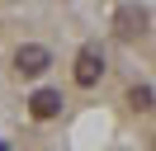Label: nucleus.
I'll return each mask as SVG.
<instances>
[{"label":"nucleus","instance_id":"f257e3e1","mask_svg":"<svg viewBox=\"0 0 156 151\" xmlns=\"http://www.w3.org/2000/svg\"><path fill=\"white\" fill-rule=\"evenodd\" d=\"M48 66H52V52L43 43H24L19 52H14V71L19 76H43Z\"/></svg>","mask_w":156,"mask_h":151},{"label":"nucleus","instance_id":"f03ea898","mask_svg":"<svg viewBox=\"0 0 156 151\" xmlns=\"http://www.w3.org/2000/svg\"><path fill=\"white\" fill-rule=\"evenodd\" d=\"M99 76H104V52H99V47H80L76 52V85H95Z\"/></svg>","mask_w":156,"mask_h":151},{"label":"nucleus","instance_id":"7ed1b4c3","mask_svg":"<svg viewBox=\"0 0 156 151\" xmlns=\"http://www.w3.org/2000/svg\"><path fill=\"white\" fill-rule=\"evenodd\" d=\"M147 24H151V19H147V9H142V5H123V9L114 14L118 38H142V33H147Z\"/></svg>","mask_w":156,"mask_h":151},{"label":"nucleus","instance_id":"20e7f679","mask_svg":"<svg viewBox=\"0 0 156 151\" xmlns=\"http://www.w3.org/2000/svg\"><path fill=\"white\" fill-rule=\"evenodd\" d=\"M29 113H33V118H57V113H62V94L57 90H38L29 99Z\"/></svg>","mask_w":156,"mask_h":151},{"label":"nucleus","instance_id":"39448f33","mask_svg":"<svg viewBox=\"0 0 156 151\" xmlns=\"http://www.w3.org/2000/svg\"><path fill=\"white\" fill-rule=\"evenodd\" d=\"M128 104H133L137 113H147V109H156V94L147 90V85H133V90H128Z\"/></svg>","mask_w":156,"mask_h":151}]
</instances>
